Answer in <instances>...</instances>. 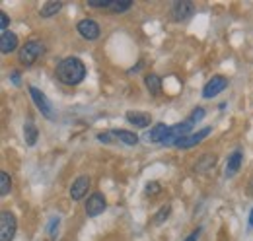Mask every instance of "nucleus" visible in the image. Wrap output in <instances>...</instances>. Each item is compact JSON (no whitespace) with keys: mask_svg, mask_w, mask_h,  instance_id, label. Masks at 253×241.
<instances>
[{"mask_svg":"<svg viewBox=\"0 0 253 241\" xmlns=\"http://www.w3.org/2000/svg\"><path fill=\"white\" fill-rule=\"evenodd\" d=\"M55 76L64 86H78L86 78V64L78 57H66L57 64Z\"/></svg>","mask_w":253,"mask_h":241,"instance_id":"nucleus-1","label":"nucleus"},{"mask_svg":"<svg viewBox=\"0 0 253 241\" xmlns=\"http://www.w3.org/2000/svg\"><path fill=\"white\" fill-rule=\"evenodd\" d=\"M193 124H195V122H193L191 119L183 120V122H177V124H171V126H169V130L166 132V136H164L162 144H164V146H175L179 140H183L185 136H189Z\"/></svg>","mask_w":253,"mask_h":241,"instance_id":"nucleus-2","label":"nucleus"},{"mask_svg":"<svg viewBox=\"0 0 253 241\" xmlns=\"http://www.w3.org/2000/svg\"><path fill=\"white\" fill-rule=\"evenodd\" d=\"M43 53H45L43 43H41V41H35V39H32V41H28V43H26V45L20 49L18 59H20V62H22L24 66H32L33 62L39 59Z\"/></svg>","mask_w":253,"mask_h":241,"instance_id":"nucleus-3","label":"nucleus"},{"mask_svg":"<svg viewBox=\"0 0 253 241\" xmlns=\"http://www.w3.org/2000/svg\"><path fill=\"white\" fill-rule=\"evenodd\" d=\"M30 93H32L33 103L37 105V109L41 111V115H43L45 119H49V120L57 119V113H55V109H53V103L47 99V95H45L43 91L39 90V88H35V86H30Z\"/></svg>","mask_w":253,"mask_h":241,"instance_id":"nucleus-4","label":"nucleus"},{"mask_svg":"<svg viewBox=\"0 0 253 241\" xmlns=\"http://www.w3.org/2000/svg\"><path fill=\"white\" fill-rule=\"evenodd\" d=\"M18 230L16 216L12 212L4 210L0 214V241H12Z\"/></svg>","mask_w":253,"mask_h":241,"instance_id":"nucleus-5","label":"nucleus"},{"mask_svg":"<svg viewBox=\"0 0 253 241\" xmlns=\"http://www.w3.org/2000/svg\"><path fill=\"white\" fill-rule=\"evenodd\" d=\"M76 31L80 33V37L82 39H86V41H95L97 37H99V24L95 22V20H90V18H86V20H80L78 22V26H76Z\"/></svg>","mask_w":253,"mask_h":241,"instance_id":"nucleus-6","label":"nucleus"},{"mask_svg":"<svg viewBox=\"0 0 253 241\" xmlns=\"http://www.w3.org/2000/svg\"><path fill=\"white\" fill-rule=\"evenodd\" d=\"M86 214H88V218H95V216H99V214H103V210L107 208V202H105V197L101 195V193H94V195H90L88 197V201H86Z\"/></svg>","mask_w":253,"mask_h":241,"instance_id":"nucleus-7","label":"nucleus"},{"mask_svg":"<svg viewBox=\"0 0 253 241\" xmlns=\"http://www.w3.org/2000/svg\"><path fill=\"white\" fill-rule=\"evenodd\" d=\"M193 14H195V4H193L191 0H177V2L171 6V16H173L175 22L189 20Z\"/></svg>","mask_w":253,"mask_h":241,"instance_id":"nucleus-8","label":"nucleus"},{"mask_svg":"<svg viewBox=\"0 0 253 241\" xmlns=\"http://www.w3.org/2000/svg\"><path fill=\"white\" fill-rule=\"evenodd\" d=\"M228 88V78H224V76H212L207 84H205V88H203V97H207V99H211V97H216L220 91H224Z\"/></svg>","mask_w":253,"mask_h":241,"instance_id":"nucleus-9","label":"nucleus"},{"mask_svg":"<svg viewBox=\"0 0 253 241\" xmlns=\"http://www.w3.org/2000/svg\"><path fill=\"white\" fill-rule=\"evenodd\" d=\"M212 132V128L211 126H207V128H201V130H197V132H193L189 136H185L183 140H179L175 146L177 148H181V150H187V148H193V146H197L201 140H205L209 134Z\"/></svg>","mask_w":253,"mask_h":241,"instance_id":"nucleus-10","label":"nucleus"},{"mask_svg":"<svg viewBox=\"0 0 253 241\" xmlns=\"http://www.w3.org/2000/svg\"><path fill=\"white\" fill-rule=\"evenodd\" d=\"M88 189H90V177H86V175L78 177L72 183V187H70V199L72 201H82L86 197Z\"/></svg>","mask_w":253,"mask_h":241,"instance_id":"nucleus-11","label":"nucleus"},{"mask_svg":"<svg viewBox=\"0 0 253 241\" xmlns=\"http://www.w3.org/2000/svg\"><path fill=\"white\" fill-rule=\"evenodd\" d=\"M242 161H244V152L242 150L232 152L230 158H228V163H226V177H234L240 171Z\"/></svg>","mask_w":253,"mask_h":241,"instance_id":"nucleus-12","label":"nucleus"},{"mask_svg":"<svg viewBox=\"0 0 253 241\" xmlns=\"http://www.w3.org/2000/svg\"><path fill=\"white\" fill-rule=\"evenodd\" d=\"M16 49H18V37H16V33L4 31V33L0 35V51H2L4 55H8V53H14Z\"/></svg>","mask_w":253,"mask_h":241,"instance_id":"nucleus-13","label":"nucleus"},{"mask_svg":"<svg viewBox=\"0 0 253 241\" xmlns=\"http://www.w3.org/2000/svg\"><path fill=\"white\" fill-rule=\"evenodd\" d=\"M216 165V156L214 154H203L199 160H197V163H195V173H205V171H209V169H212Z\"/></svg>","mask_w":253,"mask_h":241,"instance_id":"nucleus-14","label":"nucleus"},{"mask_svg":"<svg viewBox=\"0 0 253 241\" xmlns=\"http://www.w3.org/2000/svg\"><path fill=\"white\" fill-rule=\"evenodd\" d=\"M125 117L130 124H134V126H138V128H146V126L150 124V120H152L148 113H138V111H128Z\"/></svg>","mask_w":253,"mask_h":241,"instance_id":"nucleus-15","label":"nucleus"},{"mask_svg":"<svg viewBox=\"0 0 253 241\" xmlns=\"http://www.w3.org/2000/svg\"><path fill=\"white\" fill-rule=\"evenodd\" d=\"M111 134H113V138L121 140L126 146H136L138 144V136L134 132H130V130H123V128L119 130V128H115V130H111Z\"/></svg>","mask_w":253,"mask_h":241,"instance_id":"nucleus-16","label":"nucleus"},{"mask_svg":"<svg viewBox=\"0 0 253 241\" xmlns=\"http://www.w3.org/2000/svg\"><path fill=\"white\" fill-rule=\"evenodd\" d=\"M24 138H26L28 146H35V142L39 138V130H37V126H35V122L32 119H28L26 124H24Z\"/></svg>","mask_w":253,"mask_h":241,"instance_id":"nucleus-17","label":"nucleus"},{"mask_svg":"<svg viewBox=\"0 0 253 241\" xmlns=\"http://www.w3.org/2000/svg\"><path fill=\"white\" fill-rule=\"evenodd\" d=\"M144 86L152 95H160L162 93V78L158 74H146L144 76Z\"/></svg>","mask_w":253,"mask_h":241,"instance_id":"nucleus-18","label":"nucleus"},{"mask_svg":"<svg viewBox=\"0 0 253 241\" xmlns=\"http://www.w3.org/2000/svg\"><path fill=\"white\" fill-rule=\"evenodd\" d=\"M168 130H169V126H168V124L158 122V124H154V128H152V130L146 134V138H148V142H162Z\"/></svg>","mask_w":253,"mask_h":241,"instance_id":"nucleus-19","label":"nucleus"},{"mask_svg":"<svg viewBox=\"0 0 253 241\" xmlns=\"http://www.w3.org/2000/svg\"><path fill=\"white\" fill-rule=\"evenodd\" d=\"M61 10H63V2H45V4L41 6L39 14H41V18H53V16H57Z\"/></svg>","mask_w":253,"mask_h":241,"instance_id":"nucleus-20","label":"nucleus"},{"mask_svg":"<svg viewBox=\"0 0 253 241\" xmlns=\"http://www.w3.org/2000/svg\"><path fill=\"white\" fill-rule=\"evenodd\" d=\"M132 8V0H113V4H111V12H115V14H123L126 10H130Z\"/></svg>","mask_w":253,"mask_h":241,"instance_id":"nucleus-21","label":"nucleus"},{"mask_svg":"<svg viewBox=\"0 0 253 241\" xmlns=\"http://www.w3.org/2000/svg\"><path fill=\"white\" fill-rule=\"evenodd\" d=\"M12 189V177L8 175V171H0V195L6 197Z\"/></svg>","mask_w":253,"mask_h":241,"instance_id":"nucleus-22","label":"nucleus"},{"mask_svg":"<svg viewBox=\"0 0 253 241\" xmlns=\"http://www.w3.org/2000/svg\"><path fill=\"white\" fill-rule=\"evenodd\" d=\"M59 224H61V218H59V216H53V218L49 220V224H47V232H49L51 240H55V238H57V230H59Z\"/></svg>","mask_w":253,"mask_h":241,"instance_id":"nucleus-23","label":"nucleus"},{"mask_svg":"<svg viewBox=\"0 0 253 241\" xmlns=\"http://www.w3.org/2000/svg\"><path fill=\"white\" fill-rule=\"evenodd\" d=\"M169 214H171V206H162V208L154 214V224H164Z\"/></svg>","mask_w":253,"mask_h":241,"instance_id":"nucleus-24","label":"nucleus"},{"mask_svg":"<svg viewBox=\"0 0 253 241\" xmlns=\"http://www.w3.org/2000/svg\"><path fill=\"white\" fill-rule=\"evenodd\" d=\"M146 195L148 197H154V195H158L160 191H162V187H160V183L158 181H150V183H146Z\"/></svg>","mask_w":253,"mask_h":241,"instance_id":"nucleus-25","label":"nucleus"},{"mask_svg":"<svg viewBox=\"0 0 253 241\" xmlns=\"http://www.w3.org/2000/svg\"><path fill=\"white\" fill-rule=\"evenodd\" d=\"M113 0H88L90 8H111Z\"/></svg>","mask_w":253,"mask_h":241,"instance_id":"nucleus-26","label":"nucleus"},{"mask_svg":"<svg viewBox=\"0 0 253 241\" xmlns=\"http://www.w3.org/2000/svg\"><path fill=\"white\" fill-rule=\"evenodd\" d=\"M203 117H205V109H203V107H197V109L191 113L189 119L193 120V122H199V120L203 119Z\"/></svg>","mask_w":253,"mask_h":241,"instance_id":"nucleus-27","label":"nucleus"},{"mask_svg":"<svg viewBox=\"0 0 253 241\" xmlns=\"http://www.w3.org/2000/svg\"><path fill=\"white\" fill-rule=\"evenodd\" d=\"M8 24H10V20H8L6 12H0V28H2V33L8 31Z\"/></svg>","mask_w":253,"mask_h":241,"instance_id":"nucleus-28","label":"nucleus"},{"mask_svg":"<svg viewBox=\"0 0 253 241\" xmlns=\"http://www.w3.org/2000/svg\"><path fill=\"white\" fill-rule=\"evenodd\" d=\"M111 138H113V134H111V132H97V140H99V142L109 144V142H111Z\"/></svg>","mask_w":253,"mask_h":241,"instance_id":"nucleus-29","label":"nucleus"},{"mask_svg":"<svg viewBox=\"0 0 253 241\" xmlns=\"http://www.w3.org/2000/svg\"><path fill=\"white\" fill-rule=\"evenodd\" d=\"M201 232H203L201 228H197V230H193V232H191V236H189V238H185V240H183V241H197V240H199V236H201Z\"/></svg>","mask_w":253,"mask_h":241,"instance_id":"nucleus-30","label":"nucleus"},{"mask_svg":"<svg viewBox=\"0 0 253 241\" xmlns=\"http://www.w3.org/2000/svg\"><path fill=\"white\" fill-rule=\"evenodd\" d=\"M12 82L16 86H20V72H12Z\"/></svg>","mask_w":253,"mask_h":241,"instance_id":"nucleus-31","label":"nucleus"},{"mask_svg":"<svg viewBox=\"0 0 253 241\" xmlns=\"http://www.w3.org/2000/svg\"><path fill=\"white\" fill-rule=\"evenodd\" d=\"M248 195H250V197H253V179L248 183Z\"/></svg>","mask_w":253,"mask_h":241,"instance_id":"nucleus-32","label":"nucleus"},{"mask_svg":"<svg viewBox=\"0 0 253 241\" xmlns=\"http://www.w3.org/2000/svg\"><path fill=\"white\" fill-rule=\"evenodd\" d=\"M250 226H252V228H253V210L250 212Z\"/></svg>","mask_w":253,"mask_h":241,"instance_id":"nucleus-33","label":"nucleus"}]
</instances>
